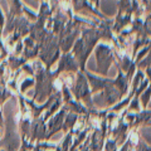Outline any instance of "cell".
I'll return each instance as SVG.
<instances>
[]
</instances>
